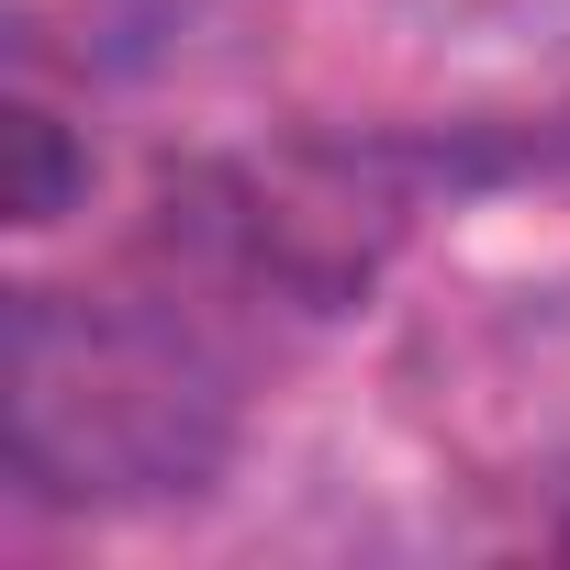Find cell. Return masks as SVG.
<instances>
[{
	"instance_id": "cell-1",
	"label": "cell",
	"mask_w": 570,
	"mask_h": 570,
	"mask_svg": "<svg viewBox=\"0 0 570 570\" xmlns=\"http://www.w3.org/2000/svg\"><path fill=\"white\" fill-rule=\"evenodd\" d=\"M0 135H12V224H46L57 213V190H68V168H57V146H46V112H12V124H0Z\"/></svg>"
}]
</instances>
